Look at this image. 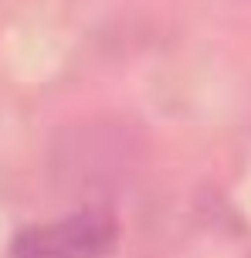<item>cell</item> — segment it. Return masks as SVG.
<instances>
[{"mask_svg": "<svg viewBox=\"0 0 251 258\" xmlns=\"http://www.w3.org/2000/svg\"><path fill=\"white\" fill-rule=\"evenodd\" d=\"M119 245V218L109 207H81L48 224L14 234V258H106Z\"/></svg>", "mask_w": 251, "mask_h": 258, "instance_id": "obj_1", "label": "cell"}]
</instances>
